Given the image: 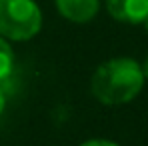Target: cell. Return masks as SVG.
<instances>
[{
  "instance_id": "obj_1",
  "label": "cell",
  "mask_w": 148,
  "mask_h": 146,
  "mask_svg": "<svg viewBox=\"0 0 148 146\" xmlns=\"http://www.w3.org/2000/svg\"><path fill=\"white\" fill-rule=\"evenodd\" d=\"M144 84L142 66L132 58H112L92 74V94L106 106L126 104L138 96Z\"/></svg>"
},
{
  "instance_id": "obj_2",
  "label": "cell",
  "mask_w": 148,
  "mask_h": 146,
  "mask_svg": "<svg viewBox=\"0 0 148 146\" xmlns=\"http://www.w3.org/2000/svg\"><path fill=\"white\" fill-rule=\"evenodd\" d=\"M42 26L34 0H0V34L10 40H30Z\"/></svg>"
},
{
  "instance_id": "obj_3",
  "label": "cell",
  "mask_w": 148,
  "mask_h": 146,
  "mask_svg": "<svg viewBox=\"0 0 148 146\" xmlns=\"http://www.w3.org/2000/svg\"><path fill=\"white\" fill-rule=\"evenodd\" d=\"M112 18L126 24H140L148 16V0H106Z\"/></svg>"
},
{
  "instance_id": "obj_4",
  "label": "cell",
  "mask_w": 148,
  "mask_h": 146,
  "mask_svg": "<svg viewBox=\"0 0 148 146\" xmlns=\"http://www.w3.org/2000/svg\"><path fill=\"white\" fill-rule=\"evenodd\" d=\"M58 12L72 22H88L98 14V0H56Z\"/></svg>"
},
{
  "instance_id": "obj_5",
  "label": "cell",
  "mask_w": 148,
  "mask_h": 146,
  "mask_svg": "<svg viewBox=\"0 0 148 146\" xmlns=\"http://www.w3.org/2000/svg\"><path fill=\"white\" fill-rule=\"evenodd\" d=\"M12 72H14V52L4 38H0V84L6 82Z\"/></svg>"
},
{
  "instance_id": "obj_6",
  "label": "cell",
  "mask_w": 148,
  "mask_h": 146,
  "mask_svg": "<svg viewBox=\"0 0 148 146\" xmlns=\"http://www.w3.org/2000/svg\"><path fill=\"white\" fill-rule=\"evenodd\" d=\"M80 146H118L116 142H112V140H102V138H96V140H86V142H82Z\"/></svg>"
},
{
  "instance_id": "obj_7",
  "label": "cell",
  "mask_w": 148,
  "mask_h": 146,
  "mask_svg": "<svg viewBox=\"0 0 148 146\" xmlns=\"http://www.w3.org/2000/svg\"><path fill=\"white\" fill-rule=\"evenodd\" d=\"M4 104H6V98H4V92H2V88H0V114H2V110H4Z\"/></svg>"
},
{
  "instance_id": "obj_8",
  "label": "cell",
  "mask_w": 148,
  "mask_h": 146,
  "mask_svg": "<svg viewBox=\"0 0 148 146\" xmlns=\"http://www.w3.org/2000/svg\"><path fill=\"white\" fill-rule=\"evenodd\" d=\"M142 74H144V78H148V56L144 60V66H142Z\"/></svg>"
},
{
  "instance_id": "obj_9",
  "label": "cell",
  "mask_w": 148,
  "mask_h": 146,
  "mask_svg": "<svg viewBox=\"0 0 148 146\" xmlns=\"http://www.w3.org/2000/svg\"><path fill=\"white\" fill-rule=\"evenodd\" d=\"M144 26H146V30H148V16H146V20H144Z\"/></svg>"
}]
</instances>
